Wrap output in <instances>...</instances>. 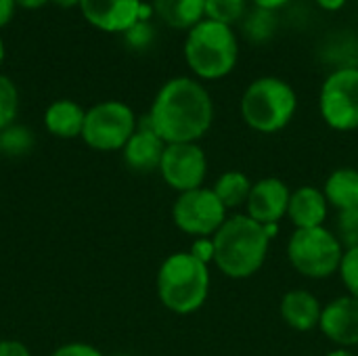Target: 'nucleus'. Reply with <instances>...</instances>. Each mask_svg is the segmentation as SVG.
<instances>
[{
  "mask_svg": "<svg viewBox=\"0 0 358 356\" xmlns=\"http://www.w3.org/2000/svg\"><path fill=\"white\" fill-rule=\"evenodd\" d=\"M147 122L166 145L197 143L214 124V101L199 80L170 78L157 90Z\"/></svg>",
  "mask_w": 358,
  "mask_h": 356,
  "instance_id": "obj_1",
  "label": "nucleus"
},
{
  "mask_svg": "<svg viewBox=\"0 0 358 356\" xmlns=\"http://www.w3.org/2000/svg\"><path fill=\"white\" fill-rule=\"evenodd\" d=\"M216 269L229 279H250L266 262L271 239L264 225L252 220L248 214H235L212 237Z\"/></svg>",
  "mask_w": 358,
  "mask_h": 356,
  "instance_id": "obj_2",
  "label": "nucleus"
},
{
  "mask_svg": "<svg viewBox=\"0 0 358 356\" xmlns=\"http://www.w3.org/2000/svg\"><path fill=\"white\" fill-rule=\"evenodd\" d=\"M182 55L191 73L203 82H216L233 73L239 61V38L231 25L210 19L187 31Z\"/></svg>",
  "mask_w": 358,
  "mask_h": 356,
  "instance_id": "obj_3",
  "label": "nucleus"
},
{
  "mask_svg": "<svg viewBox=\"0 0 358 356\" xmlns=\"http://www.w3.org/2000/svg\"><path fill=\"white\" fill-rule=\"evenodd\" d=\"M210 266L189 252L170 254L157 271V298L174 315L197 313L210 296Z\"/></svg>",
  "mask_w": 358,
  "mask_h": 356,
  "instance_id": "obj_4",
  "label": "nucleus"
},
{
  "mask_svg": "<svg viewBox=\"0 0 358 356\" xmlns=\"http://www.w3.org/2000/svg\"><path fill=\"white\" fill-rule=\"evenodd\" d=\"M239 111L248 128L254 132L277 134L292 124L298 111V94L283 78L262 76L250 82L243 90Z\"/></svg>",
  "mask_w": 358,
  "mask_h": 356,
  "instance_id": "obj_5",
  "label": "nucleus"
},
{
  "mask_svg": "<svg viewBox=\"0 0 358 356\" xmlns=\"http://www.w3.org/2000/svg\"><path fill=\"white\" fill-rule=\"evenodd\" d=\"M344 252L336 233L325 227L296 229L287 241V260L306 279H327L336 275Z\"/></svg>",
  "mask_w": 358,
  "mask_h": 356,
  "instance_id": "obj_6",
  "label": "nucleus"
},
{
  "mask_svg": "<svg viewBox=\"0 0 358 356\" xmlns=\"http://www.w3.org/2000/svg\"><path fill=\"white\" fill-rule=\"evenodd\" d=\"M136 128L138 122L130 105L122 101H103L86 109L82 138L94 151H117L126 147Z\"/></svg>",
  "mask_w": 358,
  "mask_h": 356,
  "instance_id": "obj_7",
  "label": "nucleus"
},
{
  "mask_svg": "<svg viewBox=\"0 0 358 356\" xmlns=\"http://www.w3.org/2000/svg\"><path fill=\"white\" fill-rule=\"evenodd\" d=\"M319 111L331 130H358V67H340L323 80Z\"/></svg>",
  "mask_w": 358,
  "mask_h": 356,
  "instance_id": "obj_8",
  "label": "nucleus"
},
{
  "mask_svg": "<svg viewBox=\"0 0 358 356\" xmlns=\"http://www.w3.org/2000/svg\"><path fill=\"white\" fill-rule=\"evenodd\" d=\"M227 212L229 210L220 204L212 189L199 187L187 193H178L172 208V220L178 231L201 239L216 235V231L229 218Z\"/></svg>",
  "mask_w": 358,
  "mask_h": 356,
  "instance_id": "obj_9",
  "label": "nucleus"
},
{
  "mask_svg": "<svg viewBox=\"0 0 358 356\" xmlns=\"http://www.w3.org/2000/svg\"><path fill=\"white\" fill-rule=\"evenodd\" d=\"M159 174L164 183L178 193L199 189L203 187V180L208 176L206 151L197 143L166 145V151L159 164Z\"/></svg>",
  "mask_w": 358,
  "mask_h": 356,
  "instance_id": "obj_10",
  "label": "nucleus"
},
{
  "mask_svg": "<svg viewBox=\"0 0 358 356\" xmlns=\"http://www.w3.org/2000/svg\"><path fill=\"white\" fill-rule=\"evenodd\" d=\"M292 189L281 178L268 176L252 185L245 214L260 225H279L287 216Z\"/></svg>",
  "mask_w": 358,
  "mask_h": 356,
  "instance_id": "obj_11",
  "label": "nucleus"
},
{
  "mask_svg": "<svg viewBox=\"0 0 358 356\" xmlns=\"http://www.w3.org/2000/svg\"><path fill=\"white\" fill-rule=\"evenodd\" d=\"M143 0H80L82 17L99 31L124 34L141 21Z\"/></svg>",
  "mask_w": 358,
  "mask_h": 356,
  "instance_id": "obj_12",
  "label": "nucleus"
},
{
  "mask_svg": "<svg viewBox=\"0 0 358 356\" xmlns=\"http://www.w3.org/2000/svg\"><path fill=\"white\" fill-rule=\"evenodd\" d=\"M319 329L338 348L358 346V300L352 296H340L323 306Z\"/></svg>",
  "mask_w": 358,
  "mask_h": 356,
  "instance_id": "obj_13",
  "label": "nucleus"
},
{
  "mask_svg": "<svg viewBox=\"0 0 358 356\" xmlns=\"http://www.w3.org/2000/svg\"><path fill=\"white\" fill-rule=\"evenodd\" d=\"M122 151H124V162L130 170L138 174H149L159 170L166 143L157 136V132L149 126L145 118Z\"/></svg>",
  "mask_w": 358,
  "mask_h": 356,
  "instance_id": "obj_14",
  "label": "nucleus"
},
{
  "mask_svg": "<svg viewBox=\"0 0 358 356\" xmlns=\"http://www.w3.org/2000/svg\"><path fill=\"white\" fill-rule=\"evenodd\" d=\"M327 212H329V204L325 199L323 189L304 185V187H298L296 191H292L287 218L294 222L296 229L323 227Z\"/></svg>",
  "mask_w": 358,
  "mask_h": 356,
  "instance_id": "obj_15",
  "label": "nucleus"
},
{
  "mask_svg": "<svg viewBox=\"0 0 358 356\" xmlns=\"http://www.w3.org/2000/svg\"><path fill=\"white\" fill-rule=\"evenodd\" d=\"M323 306L308 290H292L281 298V319L294 332H313L319 327Z\"/></svg>",
  "mask_w": 358,
  "mask_h": 356,
  "instance_id": "obj_16",
  "label": "nucleus"
},
{
  "mask_svg": "<svg viewBox=\"0 0 358 356\" xmlns=\"http://www.w3.org/2000/svg\"><path fill=\"white\" fill-rule=\"evenodd\" d=\"M86 120V109L69 99H59L50 103L44 111V126L57 138H76L82 136Z\"/></svg>",
  "mask_w": 358,
  "mask_h": 356,
  "instance_id": "obj_17",
  "label": "nucleus"
},
{
  "mask_svg": "<svg viewBox=\"0 0 358 356\" xmlns=\"http://www.w3.org/2000/svg\"><path fill=\"white\" fill-rule=\"evenodd\" d=\"M155 17L172 29L189 31L206 19L203 0H153Z\"/></svg>",
  "mask_w": 358,
  "mask_h": 356,
  "instance_id": "obj_18",
  "label": "nucleus"
},
{
  "mask_svg": "<svg viewBox=\"0 0 358 356\" xmlns=\"http://www.w3.org/2000/svg\"><path fill=\"white\" fill-rule=\"evenodd\" d=\"M325 199L338 212L358 208V170L344 166L334 170L325 180Z\"/></svg>",
  "mask_w": 358,
  "mask_h": 356,
  "instance_id": "obj_19",
  "label": "nucleus"
},
{
  "mask_svg": "<svg viewBox=\"0 0 358 356\" xmlns=\"http://www.w3.org/2000/svg\"><path fill=\"white\" fill-rule=\"evenodd\" d=\"M252 185L254 183L250 180V176L243 174L241 170H229L216 178L212 191L227 210H235V208H241L248 204Z\"/></svg>",
  "mask_w": 358,
  "mask_h": 356,
  "instance_id": "obj_20",
  "label": "nucleus"
},
{
  "mask_svg": "<svg viewBox=\"0 0 358 356\" xmlns=\"http://www.w3.org/2000/svg\"><path fill=\"white\" fill-rule=\"evenodd\" d=\"M277 25H279L277 13L254 6V10H250L243 19V34L250 42L262 44L275 36Z\"/></svg>",
  "mask_w": 358,
  "mask_h": 356,
  "instance_id": "obj_21",
  "label": "nucleus"
},
{
  "mask_svg": "<svg viewBox=\"0 0 358 356\" xmlns=\"http://www.w3.org/2000/svg\"><path fill=\"white\" fill-rule=\"evenodd\" d=\"M203 13L206 19L233 27L250 13V0H203Z\"/></svg>",
  "mask_w": 358,
  "mask_h": 356,
  "instance_id": "obj_22",
  "label": "nucleus"
},
{
  "mask_svg": "<svg viewBox=\"0 0 358 356\" xmlns=\"http://www.w3.org/2000/svg\"><path fill=\"white\" fill-rule=\"evenodd\" d=\"M34 147V134L19 124H13L0 132V153L25 155Z\"/></svg>",
  "mask_w": 358,
  "mask_h": 356,
  "instance_id": "obj_23",
  "label": "nucleus"
},
{
  "mask_svg": "<svg viewBox=\"0 0 358 356\" xmlns=\"http://www.w3.org/2000/svg\"><path fill=\"white\" fill-rule=\"evenodd\" d=\"M19 111V90L15 82L0 73V132L15 124Z\"/></svg>",
  "mask_w": 358,
  "mask_h": 356,
  "instance_id": "obj_24",
  "label": "nucleus"
},
{
  "mask_svg": "<svg viewBox=\"0 0 358 356\" xmlns=\"http://www.w3.org/2000/svg\"><path fill=\"white\" fill-rule=\"evenodd\" d=\"M336 237L340 239L344 250L357 248L358 245V208L342 210L336 218Z\"/></svg>",
  "mask_w": 358,
  "mask_h": 356,
  "instance_id": "obj_25",
  "label": "nucleus"
},
{
  "mask_svg": "<svg viewBox=\"0 0 358 356\" xmlns=\"http://www.w3.org/2000/svg\"><path fill=\"white\" fill-rule=\"evenodd\" d=\"M122 36H124V42H126L128 48H132V50H145L155 40V27L151 25V21H136Z\"/></svg>",
  "mask_w": 358,
  "mask_h": 356,
  "instance_id": "obj_26",
  "label": "nucleus"
},
{
  "mask_svg": "<svg viewBox=\"0 0 358 356\" xmlns=\"http://www.w3.org/2000/svg\"><path fill=\"white\" fill-rule=\"evenodd\" d=\"M338 273L342 277V283H344L348 296L358 300V245L344 252V258H342Z\"/></svg>",
  "mask_w": 358,
  "mask_h": 356,
  "instance_id": "obj_27",
  "label": "nucleus"
},
{
  "mask_svg": "<svg viewBox=\"0 0 358 356\" xmlns=\"http://www.w3.org/2000/svg\"><path fill=\"white\" fill-rule=\"evenodd\" d=\"M189 254H191L193 258H197L199 262H203V264L210 266V264L214 262V241H212V237L195 239L193 245H191V250H189Z\"/></svg>",
  "mask_w": 358,
  "mask_h": 356,
  "instance_id": "obj_28",
  "label": "nucleus"
},
{
  "mask_svg": "<svg viewBox=\"0 0 358 356\" xmlns=\"http://www.w3.org/2000/svg\"><path fill=\"white\" fill-rule=\"evenodd\" d=\"M50 356H103L101 350H96L90 344H80V342H71L65 346H59Z\"/></svg>",
  "mask_w": 358,
  "mask_h": 356,
  "instance_id": "obj_29",
  "label": "nucleus"
},
{
  "mask_svg": "<svg viewBox=\"0 0 358 356\" xmlns=\"http://www.w3.org/2000/svg\"><path fill=\"white\" fill-rule=\"evenodd\" d=\"M0 356H31L27 346L17 340H2L0 342Z\"/></svg>",
  "mask_w": 358,
  "mask_h": 356,
  "instance_id": "obj_30",
  "label": "nucleus"
},
{
  "mask_svg": "<svg viewBox=\"0 0 358 356\" xmlns=\"http://www.w3.org/2000/svg\"><path fill=\"white\" fill-rule=\"evenodd\" d=\"M15 10H17L15 0H0V27L8 25V23L13 21Z\"/></svg>",
  "mask_w": 358,
  "mask_h": 356,
  "instance_id": "obj_31",
  "label": "nucleus"
},
{
  "mask_svg": "<svg viewBox=\"0 0 358 356\" xmlns=\"http://www.w3.org/2000/svg\"><path fill=\"white\" fill-rule=\"evenodd\" d=\"M289 2L292 0H250V4H254L256 8H264V10H273V13L287 6Z\"/></svg>",
  "mask_w": 358,
  "mask_h": 356,
  "instance_id": "obj_32",
  "label": "nucleus"
},
{
  "mask_svg": "<svg viewBox=\"0 0 358 356\" xmlns=\"http://www.w3.org/2000/svg\"><path fill=\"white\" fill-rule=\"evenodd\" d=\"M319 4V8L323 10H329V13H336V10H342L346 6L348 0H315Z\"/></svg>",
  "mask_w": 358,
  "mask_h": 356,
  "instance_id": "obj_33",
  "label": "nucleus"
},
{
  "mask_svg": "<svg viewBox=\"0 0 358 356\" xmlns=\"http://www.w3.org/2000/svg\"><path fill=\"white\" fill-rule=\"evenodd\" d=\"M46 2H50V0H15V4H17V6H21V8H27V10L42 8Z\"/></svg>",
  "mask_w": 358,
  "mask_h": 356,
  "instance_id": "obj_34",
  "label": "nucleus"
},
{
  "mask_svg": "<svg viewBox=\"0 0 358 356\" xmlns=\"http://www.w3.org/2000/svg\"><path fill=\"white\" fill-rule=\"evenodd\" d=\"M264 233H266V237L273 241V239L279 235V225H264Z\"/></svg>",
  "mask_w": 358,
  "mask_h": 356,
  "instance_id": "obj_35",
  "label": "nucleus"
},
{
  "mask_svg": "<svg viewBox=\"0 0 358 356\" xmlns=\"http://www.w3.org/2000/svg\"><path fill=\"white\" fill-rule=\"evenodd\" d=\"M50 2H55L57 6H61V8H73V6H80V0H50Z\"/></svg>",
  "mask_w": 358,
  "mask_h": 356,
  "instance_id": "obj_36",
  "label": "nucleus"
},
{
  "mask_svg": "<svg viewBox=\"0 0 358 356\" xmlns=\"http://www.w3.org/2000/svg\"><path fill=\"white\" fill-rule=\"evenodd\" d=\"M325 356H357L352 350H348V348H336V350H331V353H327Z\"/></svg>",
  "mask_w": 358,
  "mask_h": 356,
  "instance_id": "obj_37",
  "label": "nucleus"
},
{
  "mask_svg": "<svg viewBox=\"0 0 358 356\" xmlns=\"http://www.w3.org/2000/svg\"><path fill=\"white\" fill-rule=\"evenodd\" d=\"M4 57H6V48H4V40H2V36H0V67H2V63H4Z\"/></svg>",
  "mask_w": 358,
  "mask_h": 356,
  "instance_id": "obj_38",
  "label": "nucleus"
}]
</instances>
